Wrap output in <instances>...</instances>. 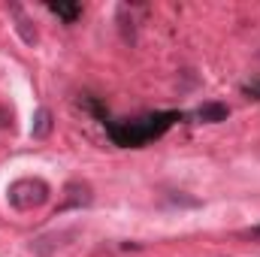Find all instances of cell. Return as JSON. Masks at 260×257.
I'll use <instances>...</instances> for the list:
<instances>
[{"mask_svg":"<svg viewBox=\"0 0 260 257\" xmlns=\"http://www.w3.org/2000/svg\"><path fill=\"white\" fill-rule=\"evenodd\" d=\"M49 9L58 12V15H64V18H76V15H79V6H55V3H52Z\"/></svg>","mask_w":260,"mask_h":257,"instance_id":"3957f363","label":"cell"},{"mask_svg":"<svg viewBox=\"0 0 260 257\" xmlns=\"http://www.w3.org/2000/svg\"><path fill=\"white\" fill-rule=\"evenodd\" d=\"M248 236H254V239H260V224H257V227H251V230H248Z\"/></svg>","mask_w":260,"mask_h":257,"instance_id":"277c9868","label":"cell"},{"mask_svg":"<svg viewBox=\"0 0 260 257\" xmlns=\"http://www.w3.org/2000/svg\"><path fill=\"white\" fill-rule=\"evenodd\" d=\"M200 118H203V121H224V118H227V106H221V103H206V106L200 109Z\"/></svg>","mask_w":260,"mask_h":257,"instance_id":"7a4b0ae2","label":"cell"},{"mask_svg":"<svg viewBox=\"0 0 260 257\" xmlns=\"http://www.w3.org/2000/svg\"><path fill=\"white\" fill-rule=\"evenodd\" d=\"M76 236V230H61V233H46V236H37L34 242H30V251L40 257H49L55 254L58 248H64L67 239H73Z\"/></svg>","mask_w":260,"mask_h":257,"instance_id":"6da1fadb","label":"cell"}]
</instances>
